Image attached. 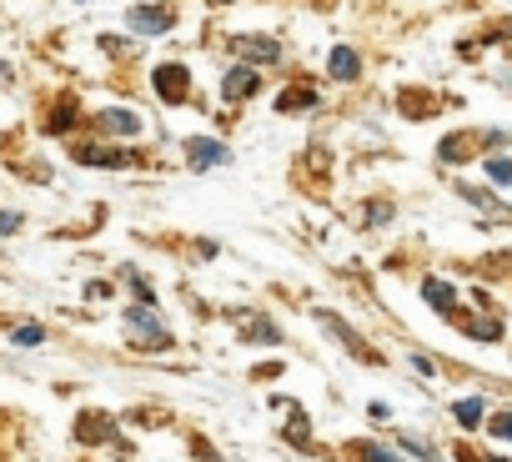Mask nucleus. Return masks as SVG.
Returning a JSON list of instances; mask_svg holds the SVG:
<instances>
[{
  "mask_svg": "<svg viewBox=\"0 0 512 462\" xmlns=\"http://www.w3.org/2000/svg\"><path fill=\"white\" fill-rule=\"evenodd\" d=\"M151 86H156V96H161V101L181 106V101H186V86H191V76H186V66L166 61V66H156V71H151Z\"/></svg>",
  "mask_w": 512,
  "mask_h": 462,
  "instance_id": "1",
  "label": "nucleus"
},
{
  "mask_svg": "<svg viewBox=\"0 0 512 462\" xmlns=\"http://www.w3.org/2000/svg\"><path fill=\"white\" fill-rule=\"evenodd\" d=\"M126 327H131V332H141V337H146V347H156V352H161V347H171V332H166L146 307H126Z\"/></svg>",
  "mask_w": 512,
  "mask_h": 462,
  "instance_id": "2",
  "label": "nucleus"
},
{
  "mask_svg": "<svg viewBox=\"0 0 512 462\" xmlns=\"http://www.w3.org/2000/svg\"><path fill=\"white\" fill-rule=\"evenodd\" d=\"M126 21H131L141 36H161V31H171V21H176V16H171L166 6H131V16H126Z\"/></svg>",
  "mask_w": 512,
  "mask_h": 462,
  "instance_id": "3",
  "label": "nucleus"
},
{
  "mask_svg": "<svg viewBox=\"0 0 512 462\" xmlns=\"http://www.w3.org/2000/svg\"><path fill=\"white\" fill-rule=\"evenodd\" d=\"M231 51L241 56V61H262V66H272L282 51H277V41H256V36H236L231 41Z\"/></svg>",
  "mask_w": 512,
  "mask_h": 462,
  "instance_id": "4",
  "label": "nucleus"
},
{
  "mask_svg": "<svg viewBox=\"0 0 512 462\" xmlns=\"http://www.w3.org/2000/svg\"><path fill=\"white\" fill-rule=\"evenodd\" d=\"M186 161L201 171V166H221L226 161V146L221 141H211V136H201V141H186Z\"/></svg>",
  "mask_w": 512,
  "mask_h": 462,
  "instance_id": "5",
  "label": "nucleus"
},
{
  "mask_svg": "<svg viewBox=\"0 0 512 462\" xmlns=\"http://www.w3.org/2000/svg\"><path fill=\"white\" fill-rule=\"evenodd\" d=\"M322 327H327V332H332V337H337V342H342L347 352H357V357H372V352H367V342H362V337H357V332H352V327H347L342 317L322 312Z\"/></svg>",
  "mask_w": 512,
  "mask_h": 462,
  "instance_id": "6",
  "label": "nucleus"
},
{
  "mask_svg": "<svg viewBox=\"0 0 512 462\" xmlns=\"http://www.w3.org/2000/svg\"><path fill=\"white\" fill-rule=\"evenodd\" d=\"M256 91V71L251 66H236V71H226V81H221V96L226 101H236V96H251Z\"/></svg>",
  "mask_w": 512,
  "mask_h": 462,
  "instance_id": "7",
  "label": "nucleus"
},
{
  "mask_svg": "<svg viewBox=\"0 0 512 462\" xmlns=\"http://www.w3.org/2000/svg\"><path fill=\"white\" fill-rule=\"evenodd\" d=\"M327 66H332V76H337V81H352V76L362 71V61H357V51H352V46H337Z\"/></svg>",
  "mask_w": 512,
  "mask_h": 462,
  "instance_id": "8",
  "label": "nucleus"
},
{
  "mask_svg": "<svg viewBox=\"0 0 512 462\" xmlns=\"http://www.w3.org/2000/svg\"><path fill=\"white\" fill-rule=\"evenodd\" d=\"M307 106H317V91H307V86H292V91H282L277 96V111H307Z\"/></svg>",
  "mask_w": 512,
  "mask_h": 462,
  "instance_id": "9",
  "label": "nucleus"
},
{
  "mask_svg": "<svg viewBox=\"0 0 512 462\" xmlns=\"http://www.w3.org/2000/svg\"><path fill=\"white\" fill-rule=\"evenodd\" d=\"M101 126H106V131H121V136H136V131H141V121H136L131 111H106Z\"/></svg>",
  "mask_w": 512,
  "mask_h": 462,
  "instance_id": "10",
  "label": "nucleus"
},
{
  "mask_svg": "<svg viewBox=\"0 0 512 462\" xmlns=\"http://www.w3.org/2000/svg\"><path fill=\"white\" fill-rule=\"evenodd\" d=\"M76 161H86V166H126L131 151H76Z\"/></svg>",
  "mask_w": 512,
  "mask_h": 462,
  "instance_id": "11",
  "label": "nucleus"
},
{
  "mask_svg": "<svg viewBox=\"0 0 512 462\" xmlns=\"http://www.w3.org/2000/svg\"><path fill=\"white\" fill-rule=\"evenodd\" d=\"M422 297H427L432 307H442V312H452V287H447V282H437V277H427V282H422Z\"/></svg>",
  "mask_w": 512,
  "mask_h": 462,
  "instance_id": "12",
  "label": "nucleus"
},
{
  "mask_svg": "<svg viewBox=\"0 0 512 462\" xmlns=\"http://www.w3.org/2000/svg\"><path fill=\"white\" fill-rule=\"evenodd\" d=\"M452 417H457V422H462V427H477V422H482V417H487V407H482V402H477V397H462V402H457V407H452Z\"/></svg>",
  "mask_w": 512,
  "mask_h": 462,
  "instance_id": "13",
  "label": "nucleus"
},
{
  "mask_svg": "<svg viewBox=\"0 0 512 462\" xmlns=\"http://www.w3.org/2000/svg\"><path fill=\"white\" fill-rule=\"evenodd\" d=\"M397 447H407V452H412L417 462H442V457H437V452H432V447H427L422 437H407V432H397Z\"/></svg>",
  "mask_w": 512,
  "mask_h": 462,
  "instance_id": "14",
  "label": "nucleus"
},
{
  "mask_svg": "<svg viewBox=\"0 0 512 462\" xmlns=\"http://www.w3.org/2000/svg\"><path fill=\"white\" fill-rule=\"evenodd\" d=\"M352 457H362V462H402V457H392V452L377 447V442H362V447L352 442Z\"/></svg>",
  "mask_w": 512,
  "mask_h": 462,
  "instance_id": "15",
  "label": "nucleus"
},
{
  "mask_svg": "<svg viewBox=\"0 0 512 462\" xmlns=\"http://www.w3.org/2000/svg\"><path fill=\"white\" fill-rule=\"evenodd\" d=\"M106 427H111V422H106V417H96V412H86V417H81V437H86V442H101V437H106Z\"/></svg>",
  "mask_w": 512,
  "mask_h": 462,
  "instance_id": "16",
  "label": "nucleus"
},
{
  "mask_svg": "<svg viewBox=\"0 0 512 462\" xmlns=\"http://www.w3.org/2000/svg\"><path fill=\"white\" fill-rule=\"evenodd\" d=\"M41 337H46L41 327H16V347H36Z\"/></svg>",
  "mask_w": 512,
  "mask_h": 462,
  "instance_id": "17",
  "label": "nucleus"
},
{
  "mask_svg": "<svg viewBox=\"0 0 512 462\" xmlns=\"http://www.w3.org/2000/svg\"><path fill=\"white\" fill-rule=\"evenodd\" d=\"M11 231H21V216L16 211H0V237H11Z\"/></svg>",
  "mask_w": 512,
  "mask_h": 462,
  "instance_id": "18",
  "label": "nucleus"
},
{
  "mask_svg": "<svg viewBox=\"0 0 512 462\" xmlns=\"http://www.w3.org/2000/svg\"><path fill=\"white\" fill-rule=\"evenodd\" d=\"M487 171H492V181H512V161H487Z\"/></svg>",
  "mask_w": 512,
  "mask_h": 462,
  "instance_id": "19",
  "label": "nucleus"
},
{
  "mask_svg": "<svg viewBox=\"0 0 512 462\" xmlns=\"http://www.w3.org/2000/svg\"><path fill=\"white\" fill-rule=\"evenodd\" d=\"M492 432H497V437H512V412H497V417H492Z\"/></svg>",
  "mask_w": 512,
  "mask_h": 462,
  "instance_id": "20",
  "label": "nucleus"
}]
</instances>
